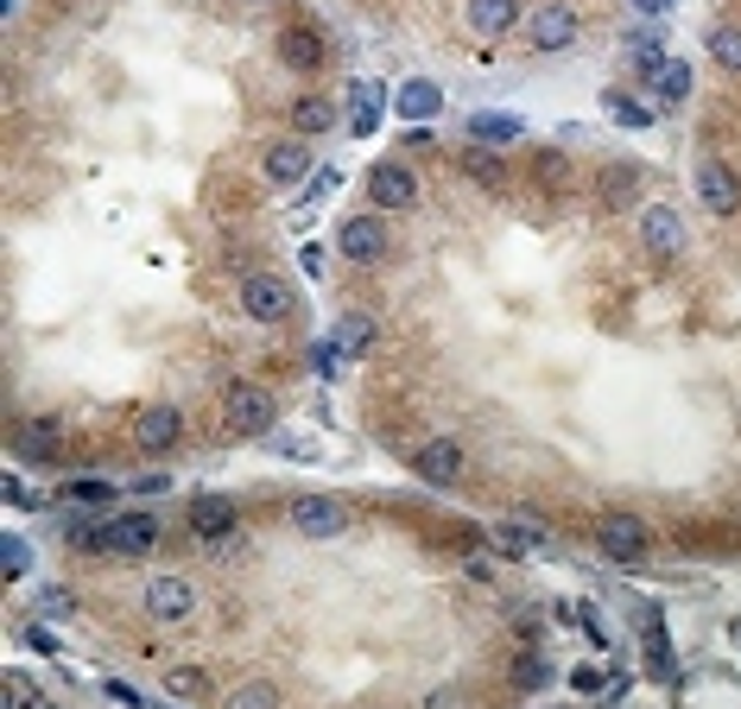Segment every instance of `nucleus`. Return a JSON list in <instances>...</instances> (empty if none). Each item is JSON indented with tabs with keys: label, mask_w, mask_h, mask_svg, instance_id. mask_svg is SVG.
Here are the masks:
<instances>
[{
	"label": "nucleus",
	"mask_w": 741,
	"mask_h": 709,
	"mask_svg": "<svg viewBox=\"0 0 741 709\" xmlns=\"http://www.w3.org/2000/svg\"><path fill=\"white\" fill-rule=\"evenodd\" d=\"M222 709H285V690L273 678H241L222 690Z\"/></svg>",
	"instance_id": "393cba45"
},
{
	"label": "nucleus",
	"mask_w": 741,
	"mask_h": 709,
	"mask_svg": "<svg viewBox=\"0 0 741 709\" xmlns=\"http://www.w3.org/2000/svg\"><path fill=\"white\" fill-rule=\"evenodd\" d=\"M520 133H526V121H520V114H494V108L469 114V146H513Z\"/></svg>",
	"instance_id": "b1692460"
},
{
	"label": "nucleus",
	"mask_w": 741,
	"mask_h": 709,
	"mask_svg": "<svg viewBox=\"0 0 741 709\" xmlns=\"http://www.w3.org/2000/svg\"><path fill=\"white\" fill-rule=\"evenodd\" d=\"M336 253H342L349 266H361V273L386 266V260H393V228H386L381 209H368V216H342V228H336Z\"/></svg>",
	"instance_id": "7ed1b4c3"
},
{
	"label": "nucleus",
	"mask_w": 741,
	"mask_h": 709,
	"mask_svg": "<svg viewBox=\"0 0 741 709\" xmlns=\"http://www.w3.org/2000/svg\"><path fill=\"white\" fill-rule=\"evenodd\" d=\"M57 494H64V501H77V506H108V501H115V481H102V476H77V481H64Z\"/></svg>",
	"instance_id": "c756f323"
},
{
	"label": "nucleus",
	"mask_w": 741,
	"mask_h": 709,
	"mask_svg": "<svg viewBox=\"0 0 741 709\" xmlns=\"http://www.w3.org/2000/svg\"><path fill=\"white\" fill-rule=\"evenodd\" d=\"M462 177H469L476 190H488V197H508V184H513L508 152L501 146H462Z\"/></svg>",
	"instance_id": "f3484780"
},
{
	"label": "nucleus",
	"mask_w": 741,
	"mask_h": 709,
	"mask_svg": "<svg viewBox=\"0 0 741 709\" xmlns=\"http://www.w3.org/2000/svg\"><path fill=\"white\" fill-rule=\"evenodd\" d=\"M690 184H697V203H704L710 216H735V209H741V172L729 165V159L704 152V159H697V172H690Z\"/></svg>",
	"instance_id": "9d476101"
},
{
	"label": "nucleus",
	"mask_w": 741,
	"mask_h": 709,
	"mask_svg": "<svg viewBox=\"0 0 741 709\" xmlns=\"http://www.w3.org/2000/svg\"><path fill=\"white\" fill-rule=\"evenodd\" d=\"M280 64L298 76H317L324 64H330V39L317 32V20H292L280 32Z\"/></svg>",
	"instance_id": "f8f14e48"
},
{
	"label": "nucleus",
	"mask_w": 741,
	"mask_h": 709,
	"mask_svg": "<svg viewBox=\"0 0 741 709\" xmlns=\"http://www.w3.org/2000/svg\"><path fill=\"white\" fill-rule=\"evenodd\" d=\"M209 678L204 665H165V697H178V703H190V697H204Z\"/></svg>",
	"instance_id": "c85d7f7f"
},
{
	"label": "nucleus",
	"mask_w": 741,
	"mask_h": 709,
	"mask_svg": "<svg viewBox=\"0 0 741 709\" xmlns=\"http://www.w3.org/2000/svg\"><path fill=\"white\" fill-rule=\"evenodd\" d=\"M614 101V121L621 127H653V108H640L634 96H609Z\"/></svg>",
	"instance_id": "e433bc0d"
},
{
	"label": "nucleus",
	"mask_w": 741,
	"mask_h": 709,
	"mask_svg": "<svg viewBox=\"0 0 741 709\" xmlns=\"http://www.w3.org/2000/svg\"><path fill=\"white\" fill-rule=\"evenodd\" d=\"M462 469H469V456H462L457 437H425V444H418V456H412V476L432 481V488H450V481H462Z\"/></svg>",
	"instance_id": "2eb2a0df"
},
{
	"label": "nucleus",
	"mask_w": 741,
	"mask_h": 709,
	"mask_svg": "<svg viewBox=\"0 0 741 709\" xmlns=\"http://www.w3.org/2000/svg\"><path fill=\"white\" fill-rule=\"evenodd\" d=\"M0 552H7V577H26V570H32V545L20 538V532H7V538H0Z\"/></svg>",
	"instance_id": "c9c22d12"
},
{
	"label": "nucleus",
	"mask_w": 741,
	"mask_h": 709,
	"mask_svg": "<svg viewBox=\"0 0 741 709\" xmlns=\"http://www.w3.org/2000/svg\"><path fill=\"white\" fill-rule=\"evenodd\" d=\"M361 190H368V203H374L381 216H406V209L425 203V184H418V172H412L406 159H381V165H368Z\"/></svg>",
	"instance_id": "39448f33"
},
{
	"label": "nucleus",
	"mask_w": 741,
	"mask_h": 709,
	"mask_svg": "<svg viewBox=\"0 0 741 709\" xmlns=\"http://www.w3.org/2000/svg\"><path fill=\"white\" fill-rule=\"evenodd\" d=\"M349 96H356V133H374V127H381V83H356V89H349Z\"/></svg>",
	"instance_id": "2f4dec72"
},
{
	"label": "nucleus",
	"mask_w": 741,
	"mask_h": 709,
	"mask_svg": "<svg viewBox=\"0 0 741 709\" xmlns=\"http://www.w3.org/2000/svg\"><path fill=\"white\" fill-rule=\"evenodd\" d=\"M273 425H280V400L260 380L241 374L222 386V430L229 437H273Z\"/></svg>",
	"instance_id": "f03ea898"
},
{
	"label": "nucleus",
	"mask_w": 741,
	"mask_h": 709,
	"mask_svg": "<svg viewBox=\"0 0 741 709\" xmlns=\"http://www.w3.org/2000/svg\"><path fill=\"white\" fill-rule=\"evenodd\" d=\"M533 177H538V190H564V184H570V159H564V152H538Z\"/></svg>",
	"instance_id": "72a5a7b5"
},
{
	"label": "nucleus",
	"mask_w": 741,
	"mask_h": 709,
	"mask_svg": "<svg viewBox=\"0 0 741 709\" xmlns=\"http://www.w3.org/2000/svg\"><path fill=\"white\" fill-rule=\"evenodd\" d=\"M140 608H146L153 628H184V621H197V582L190 577H153L146 596H140Z\"/></svg>",
	"instance_id": "1a4fd4ad"
},
{
	"label": "nucleus",
	"mask_w": 741,
	"mask_h": 709,
	"mask_svg": "<svg viewBox=\"0 0 741 709\" xmlns=\"http://www.w3.org/2000/svg\"><path fill=\"white\" fill-rule=\"evenodd\" d=\"M596 552L609 557V564H640V557L653 552V526L640 513H628V506H609L596 520Z\"/></svg>",
	"instance_id": "423d86ee"
},
{
	"label": "nucleus",
	"mask_w": 741,
	"mask_h": 709,
	"mask_svg": "<svg viewBox=\"0 0 741 709\" xmlns=\"http://www.w3.org/2000/svg\"><path fill=\"white\" fill-rule=\"evenodd\" d=\"M393 108H400V121H432L437 108H444V89H437L432 76H406L393 89Z\"/></svg>",
	"instance_id": "4be33fe9"
},
{
	"label": "nucleus",
	"mask_w": 741,
	"mask_h": 709,
	"mask_svg": "<svg viewBox=\"0 0 741 709\" xmlns=\"http://www.w3.org/2000/svg\"><path fill=\"white\" fill-rule=\"evenodd\" d=\"M425 709H462V690H457V684H450V690H432Z\"/></svg>",
	"instance_id": "a19ab883"
},
{
	"label": "nucleus",
	"mask_w": 741,
	"mask_h": 709,
	"mask_svg": "<svg viewBox=\"0 0 741 709\" xmlns=\"http://www.w3.org/2000/svg\"><path fill=\"white\" fill-rule=\"evenodd\" d=\"M70 602H77V596H70V589H39V614H70Z\"/></svg>",
	"instance_id": "4c0bfd02"
},
{
	"label": "nucleus",
	"mask_w": 741,
	"mask_h": 709,
	"mask_svg": "<svg viewBox=\"0 0 741 709\" xmlns=\"http://www.w3.org/2000/svg\"><path fill=\"white\" fill-rule=\"evenodd\" d=\"M266 177H273V184H305L310 177V140H298V133L273 140V146H266Z\"/></svg>",
	"instance_id": "aec40b11"
},
{
	"label": "nucleus",
	"mask_w": 741,
	"mask_h": 709,
	"mask_svg": "<svg viewBox=\"0 0 741 709\" xmlns=\"http://www.w3.org/2000/svg\"><path fill=\"white\" fill-rule=\"evenodd\" d=\"M494 552L501 557H545L552 552V532L533 526V520H501L494 526Z\"/></svg>",
	"instance_id": "412c9836"
},
{
	"label": "nucleus",
	"mask_w": 741,
	"mask_h": 709,
	"mask_svg": "<svg viewBox=\"0 0 741 709\" xmlns=\"http://www.w3.org/2000/svg\"><path fill=\"white\" fill-rule=\"evenodd\" d=\"M710 57H716V70L741 76V25H716V32H710Z\"/></svg>",
	"instance_id": "7c9ffc66"
},
{
	"label": "nucleus",
	"mask_w": 741,
	"mask_h": 709,
	"mask_svg": "<svg viewBox=\"0 0 741 709\" xmlns=\"http://www.w3.org/2000/svg\"><path fill=\"white\" fill-rule=\"evenodd\" d=\"M7 709H57V703L26 678V672H7Z\"/></svg>",
	"instance_id": "473e14b6"
},
{
	"label": "nucleus",
	"mask_w": 741,
	"mask_h": 709,
	"mask_svg": "<svg viewBox=\"0 0 741 709\" xmlns=\"http://www.w3.org/2000/svg\"><path fill=\"white\" fill-rule=\"evenodd\" d=\"M685 96H690V64L685 57H665L660 76H653V101H660V108H678Z\"/></svg>",
	"instance_id": "a878e982"
},
{
	"label": "nucleus",
	"mask_w": 741,
	"mask_h": 709,
	"mask_svg": "<svg viewBox=\"0 0 741 709\" xmlns=\"http://www.w3.org/2000/svg\"><path fill=\"white\" fill-rule=\"evenodd\" d=\"M462 25H469L482 45H501L508 32L526 25V0H469V7H462Z\"/></svg>",
	"instance_id": "4468645a"
},
{
	"label": "nucleus",
	"mask_w": 741,
	"mask_h": 709,
	"mask_svg": "<svg viewBox=\"0 0 741 709\" xmlns=\"http://www.w3.org/2000/svg\"><path fill=\"white\" fill-rule=\"evenodd\" d=\"M235 526H241V513L222 494H204V501L190 506V538H204V545H229Z\"/></svg>",
	"instance_id": "a211bd4d"
},
{
	"label": "nucleus",
	"mask_w": 741,
	"mask_h": 709,
	"mask_svg": "<svg viewBox=\"0 0 741 709\" xmlns=\"http://www.w3.org/2000/svg\"><path fill=\"white\" fill-rule=\"evenodd\" d=\"M634 234H640V248L653 253L660 266H672L678 253H685V216L672 209V203H640V216H634Z\"/></svg>",
	"instance_id": "6e6552de"
},
{
	"label": "nucleus",
	"mask_w": 741,
	"mask_h": 709,
	"mask_svg": "<svg viewBox=\"0 0 741 709\" xmlns=\"http://www.w3.org/2000/svg\"><path fill=\"white\" fill-rule=\"evenodd\" d=\"M128 437H133V444H140L146 456H165V450H172V444L184 437V412H178V405H165V400L140 405V412L128 418Z\"/></svg>",
	"instance_id": "9b49d317"
},
{
	"label": "nucleus",
	"mask_w": 741,
	"mask_h": 709,
	"mask_svg": "<svg viewBox=\"0 0 741 709\" xmlns=\"http://www.w3.org/2000/svg\"><path fill=\"white\" fill-rule=\"evenodd\" d=\"M83 545L96 557H115V564L121 557H146L159 545V513L153 506H121V513H108L102 526L83 532Z\"/></svg>",
	"instance_id": "f257e3e1"
},
{
	"label": "nucleus",
	"mask_w": 741,
	"mask_h": 709,
	"mask_svg": "<svg viewBox=\"0 0 741 709\" xmlns=\"http://www.w3.org/2000/svg\"><path fill=\"white\" fill-rule=\"evenodd\" d=\"M520 32H526V51L552 57V51H570V45H577V32H584V13H577L570 0H533Z\"/></svg>",
	"instance_id": "20e7f679"
},
{
	"label": "nucleus",
	"mask_w": 741,
	"mask_h": 709,
	"mask_svg": "<svg viewBox=\"0 0 741 709\" xmlns=\"http://www.w3.org/2000/svg\"><path fill=\"white\" fill-rule=\"evenodd\" d=\"M57 444H64V425L57 418H20L13 425V456L20 462H52Z\"/></svg>",
	"instance_id": "6ab92c4d"
},
{
	"label": "nucleus",
	"mask_w": 741,
	"mask_h": 709,
	"mask_svg": "<svg viewBox=\"0 0 741 709\" xmlns=\"http://www.w3.org/2000/svg\"><path fill=\"white\" fill-rule=\"evenodd\" d=\"M336 121H342V114H336L330 96H298L292 101V133H298V140H324V133H336Z\"/></svg>",
	"instance_id": "5701e85b"
},
{
	"label": "nucleus",
	"mask_w": 741,
	"mask_h": 709,
	"mask_svg": "<svg viewBox=\"0 0 741 709\" xmlns=\"http://www.w3.org/2000/svg\"><path fill=\"white\" fill-rule=\"evenodd\" d=\"M640 646H646V672H653L660 684L678 678V658H672V646H665V628H660V621H646V640H640Z\"/></svg>",
	"instance_id": "cd10ccee"
},
{
	"label": "nucleus",
	"mask_w": 741,
	"mask_h": 709,
	"mask_svg": "<svg viewBox=\"0 0 741 709\" xmlns=\"http://www.w3.org/2000/svg\"><path fill=\"white\" fill-rule=\"evenodd\" d=\"M292 532L298 538H342L349 532V506L330 501V494H305V501L292 506Z\"/></svg>",
	"instance_id": "dca6fc26"
},
{
	"label": "nucleus",
	"mask_w": 741,
	"mask_h": 709,
	"mask_svg": "<svg viewBox=\"0 0 741 709\" xmlns=\"http://www.w3.org/2000/svg\"><path fill=\"white\" fill-rule=\"evenodd\" d=\"M298 310V285L280 273H248L241 279V317L248 324H285Z\"/></svg>",
	"instance_id": "0eeeda50"
},
{
	"label": "nucleus",
	"mask_w": 741,
	"mask_h": 709,
	"mask_svg": "<svg viewBox=\"0 0 741 709\" xmlns=\"http://www.w3.org/2000/svg\"><path fill=\"white\" fill-rule=\"evenodd\" d=\"M513 684H520V690H545V684H552V658H545V653H520Z\"/></svg>",
	"instance_id": "f704fd0d"
},
{
	"label": "nucleus",
	"mask_w": 741,
	"mask_h": 709,
	"mask_svg": "<svg viewBox=\"0 0 741 709\" xmlns=\"http://www.w3.org/2000/svg\"><path fill=\"white\" fill-rule=\"evenodd\" d=\"M596 203H602V209H640V203H646V172H640L634 159H602V172H596Z\"/></svg>",
	"instance_id": "ddd939ff"
},
{
	"label": "nucleus",
	"mask_w": 741,
	"mask_h": 709,
	"mask_svg": "<svg viewBox=\"0 0 741 709\" xmlns=\"http://www.w3.org/2000/svg\"><path fill=\"white\" fill-rule=\"evenodd\" d=\"M330 190H336V172H317V177H310V190H305V209H317Z\"/></svg>",
	"instance_id": "58836bf2"
},
{
	"label": "nucleus",
	"mask_w": 741,
	"mask_h": 709,
	"mask_svg": "<svg viewBox=\"0 0 741 709\" xmlns=\"http://www.w3.org/2000/svg\"><path fill=\"white\" fill-rule=\"evenodd\" d=\"M628 7H634V13H653V20H665V13H672L678 0H628Z\"/></svg>",
	"instance_id": "79ce46f5"
},
{
	"label": "nucleus",
	"mask_w": 741,
	"mask_h": 709,
	"mask_svg": "<svg viewBox=\"0 0 741 709\" xmlns=\"http://www.w3.org/2000/svg\"><path fill=\"white\" fill-rule=\"evenodd\" d=\"M374 349V317L368 310H342L336 324V354H368Z\"/></svg>",
	"instance_id": "bb28decb"
},
{
	"label": "nucleus",
	"mask_w": 741,
	"mask_h": 709,
	"mask_svg": "<svg viewBox=\"0 0 741 709\" xmlns=\"http://www.w3.org/2000/svg\"><path fill=\"white\" fill-rule=\"evenodd\" d=\"M26 646H32V653H57V633L39 621V628H26Z\"/></svg>",
	"instance_id": "ea45409f"
}]
</instances>
